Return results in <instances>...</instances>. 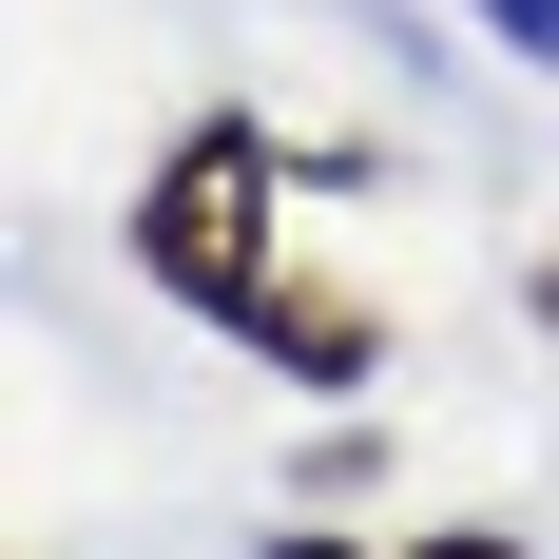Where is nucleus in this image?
Segmentation results:
<instances>
[{"mask_svg":"<svg viewBox=\"0 0 559 559\" xmlns=\"http://www.w3.org/2000/svg\"><path fill=\"white\" fill-rule=\"evenodd\" d=\"M289 135L271 116H193L155 174H135V289H174L193 329H231L251 367H289V386H367L386 367V309L329 271H289Z\"/></svg>","mask_w":559,"mask_h":559,"instance_id":"obj_1","label":"nucleus"},{"mask_svg":"<svg viewBox=\"0 0 559 559\" xmlns=\"http://www.w3.org/2000/svg\"><path fill=\"white\" fill-rule=\"evenodd\" d=\"M463 20H483L502 58H540V78H559V0H463Z\"/></svg>","mask_w":559,"mask_h":559,"instance_id":"obj_2","label":"nucleus"},{"mask_svg":"<svg viewBox=\"0 0 559 559\" xmlns=\"http://www.w3.org/2000/svg\"><path fill=\"white\" fill-rule=\"evenodd\" d=\"M405 559H540V540H502V521H425Z\"/></svg>","mask_w":559,"mask_h":559,"instance_id":"obj_3","label":"nucleus"},{"mask_svg":"<svg viewBox=\"0 0 559 559\" xmlns=\"http://www.w3.org/2000/svg\"><path fill=\"white\" fill-rule=\"evenodd\" d=\"M271 559H367V540H329V521H289V540H271Z\"/></svg>","mask_w":559,"mask_h":559,"instance_id":"obj_4","label":"nucleus"},{"mask_svg":"<svg viewBox=\"0 0 559 559\" xmlns=\"http://www.w3.org/2000/svg\"><path fill=\"white\" fill-rule=\"evenodd\" d=\"M521 309H540V329H559V231H540V271H521Z\"/></svg>","mask_w":559,"mask_h":559,"instance_id":"obj_5","label":"nucleus"}]
</instances>
